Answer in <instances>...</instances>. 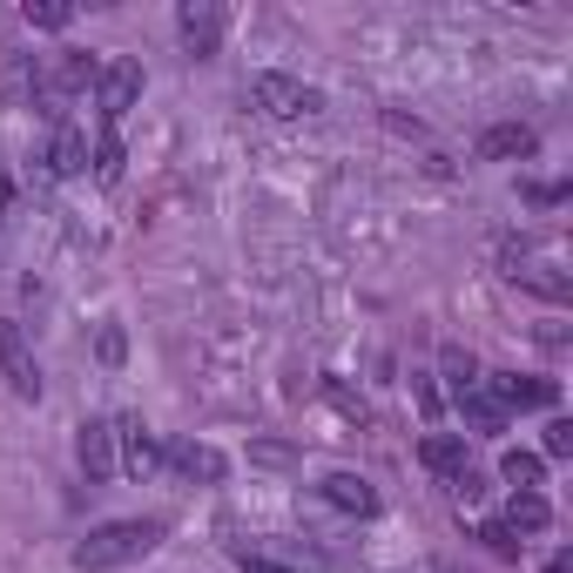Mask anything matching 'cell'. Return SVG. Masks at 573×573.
Here are the masks:
<instances>
[{
    "instance_id": "6da1fadb",
    "label": "cell",
    "mask_w": 573,
    "mask_h": 573,
    "mask_svg": "<svg viewBox=\"0 0 573 573\" xmlns=\"http://www.w3.org/2000/svg\"><path fill=\"white\" fill-rule=\"evenodd\" d=\"M163 540V520H108L95 526L82 547H74V566L82 573H115V566H135L142 553H156Z\"/></svg>"
},
{
    "instance_id": "7a4b0ae2",
    "label": "cell",
    "mask_w": 573,
    "mask_h": 573,
    "mask_svg": "<svg viewBox=\"0 0 573 573\" xmlns=\"http://www.w3.org/2000/svg\"><path fill=\"white\" fill-rule=\"evenodd\" d=\"M250 102L271 115V122H303V115H318L324 95L311 82H297V74H277V68H263L256 82H250Z\"/></svg>"
},
{
    "instance_id": "3957f363",
    "label": "cell",
    "mask_w": 573,
    "mask_h": 573,
    "mask_svg": "<svg viewBox=\"0 0 573 573\" xmlns=\"http://www.w3.org/2000/svg\"><path fill=\"white\" fill-rule=\"evenodd\" d=\"M95 102H102V129H122V115L142 102V61L115 55V61L95 74Z\"/></svg>"
},
{
    "instance_id": "277c9868",
    "label": "cell",
    "mask_w": 573,
    "mask_h": 573,
    "mask_svg": "<svg viewBox=\"0 0 573 573\" xmlns=\"http://www.w3.org/2000/svg\"><path fill=\"white\" fill-rule=\"evenodd\" d=\"M486 392H492V405H500L506 418H513V411H553V405H560V385H553V378H533V371L486 378Z\"/></svg>"
},
{
    "instance_id": "5b68a950",
    "label": "cell",
    "mask_w": 573,
    "mask_h": 573,
    "mask_svg": "<svg viewBox=\"0 0 573 573\" xmlns=\"http://www.w3.org/2000/svg\"><path fill=\"white\" fill-rule=\"evenodd\" d=\"M0 378L14 385V398H41V365H34L27 331L14 318H0Z\"/></svg>"
},
{
    "instance_id": "8992f818",
    "label": "cell",
    "mask_w": 573,
    "mask_h": 573,
    "mask_svg": "<svg viewBox=\"0 0 573 573\" xmlns=\"http://www.w3.org/2000/svg\"><path fill=\"white\" fill-rule=\"evenodd\" d=\"M74 452H82L88 486H108V479H115V426H108V418H88V426H82V445H74Z\"/></svg>"
},
{
    "instance_id": "52a82bcc",
    "label": "cell",
    "mask_w": 573,
    "mask_h": 573,
    "mask_svg": "<svg viewBox=\"0 0 573 573\" xmlns=\"http://www.w3.org/2000/svg\"><path fill=\"white\" fill-rule=\"evenodd\" d=\"M318 492H324V506H337V513H358V520L378 513V492H371V479H358V473H331Z\"/></svg>"
},
{
    "instance_id": "ba28073f",
    "label": "cell",
    "mask_w": 573,
    "mask_h": 573,
    "mask_svg": "<svg viewBox=\"0 0 573 573\" xmlns=\"http://www.w3.org/2000/svg\"><path fill=\"white\" fill-rule=\"evenodd\" d=\"M176 27H182V48H189V55H216V34H223V14L210 8V0H189V8L176 14Z\"/></svg>"
},
{
    "instance_id": "9c48e42d",
    "label": "cell",
    "mask_w": 573,
    "mask_h": 573,
    "mask_svg": "<svg viewBox=\"0 0 573 573\" xmlns=\"http://www.w3.org/2000/svg\"><path fill=\"white\" fill-rule=\"evenodd\" d=\"M115 439H122V466H129L135 479H156V473L169 466V452H163L156 439H148L142 426H122V432H115Z\"/></svg>"
},
{
    "instance_id": "30bf717a",
    "label": "cell",
    "mask_w": 573,
    "mask_h": 573,
    "mask_svg": "<svg viewBox=\"0 0 573 573\" xmlns=\"http://www.w3.org/2000/svg\"><path fill=\"white\" fill-rule=\"evenodd\" d=\"M418 458H426V473H439V479L452 486L458 473H466V439H458V432H426Z\"/></svg>"
},
{
    "instance_id": "8fae6325",
    "label": "cell",
    "mask_w": 573,
    "mask_h": 573,
    "mask_svg": "<svg viewBox=\"0 0 573 573\" xmlns=\"http://www.w3.org/2000/svg\"><path fill=\"white\" fill-rule=\"evenodd\" d=\"M533 148H540V135H533L526 122H500V129H486L479 156L486 163H513V156H533Z\"/></svg>"
},
{
    "instance_id": "7c38bea8",
    "label": "cell",
    "mask_w": 573,
    "mask_h": 573,
    "mask_svg": "<svg viewBox=\"0 0 573 573\" xmlns=\"http://www.w3.org/2000/svg\"><path fill=\"white\" fill-rule=\"evenodd\" d=\"M500 479H506L513 492H540V486H547V458L526 452V445H506V452H500Z\"/></svg>"
},
{
    "instance_id": "4fadbf2b",
    "label": "cell",
    "mask_w": 573,
    "mask_h": 573,
    "mask_svg": "<svg viewBox=\"0 0 573 573\" xmlns=\"http://www.w3.org/2000/svg\"><path fill=\"white\" fill-rule=\"evenodd\" d=\"M169 466H176L182 479H223V452H216V445H196V439H182V445H169Z\"/></svg>"
},
{
    "instance_id": "5bb4252c",
    "label": "cell",
    "mask_w": 573,
    "mask_h": 573,
    "mask_svg": "<svg viewBox=\"0 0 573 573\" xmlns=\"http://www.w3.org/2000/svg\"><path fill=\"white\" fill-rule=\"evenodd\" d=\"M506 526L513 533H547L553 526V500H547V492H513V500H506Z\"/></svg>"
},
{
    "instance_id": "9a60e30c",
    "label": "cell",
    "mask_w": 573,
    "mask_h": 573,
    "mask_svg": "<svg viewBox=\"0 0 573 573\" xmlns=\"http://www.w3.org/2000/svg\"><path fill=\"white\" fill-rule=\"evenodd\" d=\"M458 411H466L473 418V426L492 439V432H506V411L500 405H492V392H486V378H479V385H466V392H458Z\"/></svg>"
},
{
    "instance_id": "2e32d148",
    "label": "cell",
    "mask_w": 573,
    "mask_h": 573,
    "mask_svg": "<svg viewBox=\"0 0 573 573\" xmlns=\"http://www.w3.org/2000/svg\"><path fill=\"white\" fill-rule=\"evenodd\" d=\"M48 169H55V176H82V169H88V135L61 122V135H55V156H48Z\"/></svg>"
},
{
    "instance_id": "e0dca14e",
    "label": "cell",
    "mask_w": 573,
    "mask_h": 573,
    "mask_svg": "<svg viewBox=\"0 0 573 573\" xmlns=\"http://www.w3.org/2000/svg\"><path fill=\"white\" fill-rule=\"evenodd\" d=\"M439 371H445V385H452V398L466 392V385H479V365H473L466 351H458V344H445V351H439Z\"/></svg>"
},
{
    "instance_id": "ac0fdd59",
    "label": "cell",
    "mask_w": 573,
    "mask_h": 573,
    "mask_svg": "<svg viewBox=\"0 0 573 573\" xmlns=\"http://www.w3.org/2000/svg\"><path fill=\"white\" fill-rule=\"evenodd\" d=\"M95 176H102V182L122 176V129H102V135H95Z\"/></svg>"
},
{
    "instance_id": "d6986e66",
    "label": "cell",
    "mask_w": 573,
    "mask_h": 573,
    "mask_svg": "<svg viewBox=\"0 0 573 573\" xmlns=\"http://www.w3.org/2000/svg\"><path fill=\"white\" fill-rule=\"evenodd\" d=\"M74 21V8L68 0H27V27H48V34H61Z\"/></svg>"
},
{
    "instance_id": "ffe728a7",
    "label": "cell",
    "mask_w": 573,
    "mask_h": 573,
    "mask_svg": "<svg viewBox=\"0 0 573 573\" xmlns=\"http://www.w3.org/2000/svg\"><path fill=\"white\" fill-rule=\"evenodd\" d=\"M479 540H486L492 553H500V560H520V547H526V540H520V533H513L506 520H486V526H479Z\"/></svg>"
},
{
    "instance_id": "44dd1931",
    "label": "cell",
    "mask_w": 573,
    "mask_h": 573,
    "mask_svg": "<svg viewBox=\"0 0 573 573\" xmlns=\"http://www.w3.org/2000/svg\"><path fill=\"white\" fill-rule=\"evenodd\" d=\"M411 392H418V411H426V426H439V385H432V378H411Z\"/></svg>"
},
{
    "instance_id": "7402d4cb",
    "label": "cell",
    "mask_w": 573,
    "mask_h": 573,
    "mask_svg": "<svg viewBox=\"0 0 573 573\" xmlns=\"http://www.w3.org/2000/svg\"><path fill=\"white\" fill-rule=\"evenodd\" d=\"M122 358H129V337H122V331L108 324V331H102V365L115 371V365H122Z\"/></svg>"
},
{
    "instance_id": "603a6c76",
    "label": "cell",
    "mask_w": 573,
    "mask_h": 573,
    "mask_svg": "<svg viewBox=\"0 0 573 573\" xmlns=\"http://www.w3.org/2000/svg\"><path fill=\"white\" fill-rule=\"evenodd\" d=\"M566 452H573V426L553 418V426H547V458H566Z\"/></svg>"
},
{
    "instance_id": "cb8c5ba5",
    "label": "cell",
    "mask_w": 573,
    "mask_h": 573,
    "mask_svg": "<svg viewBox=\"0 0 573 573\" xmlns=\"http://www.w3.org/2000/svg\"><path fill=\"white\" fill-rule=\"evenodd\" d=\"M243 573H297V566H277V560H263V553H237Z\"/></svg>"
},
{
    "instance_id": "d4e9b609",
    "label": "cell",
    "mask_w": 573,
    "mask_h": 573,
    "mask_svg": "<svg viewBox=\"0 0 573 573\" xmlns=\"http://www.w3.org/2000/svg\"><path fill=\"white\" fill-rule=\"evenodd\" d=\"M547 573H573V560H566V553H560V560H547Z\"/></svg>"
},
{
    "instance_id": "484cf974",
    "label": "cell",
    "mask_w": 573,
    "mask_h": 573,
    "mask_svg": "<svg viewBox=\"0 0 573 573\" xmlns=\"http://www.w3.org/2000/svg\"><path fill=\"white\" fill-rule=\"evenodd\" d=\"M432 573H458V566H452V560H432Z\"/></svg>"
}]
</instances>
